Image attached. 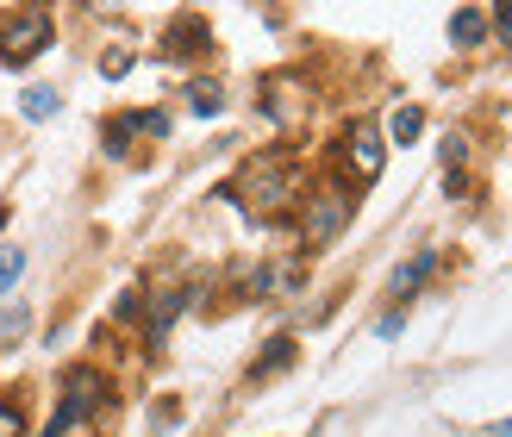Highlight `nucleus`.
<instances>
[{
  "instance_id": "1",
  "label": "nucleus",
  "mask_w": 512,
  "mask_h": 437,
  "mask_svg": "<svg viewBox=\"0 0 512 437\" xmlns=\"http://www.w3.org/2000/svg\"><path fill=\"white\" fill-rule=\"evenodd\" d=\"M225 194H232L244 213H256V219H281L294 207V194H300V157L294 150H263V157H250L238 169V182Z\"/></svg>"
},
{
  "instance_id": "2",
  "label": "nucleus",
  "mask_w": 512,
  "mask_h": 437,
  "mask_svg": "<svg viewBox=\"0 0 512 437\" xmlns=\"http://www.w3.org/2000/svg\"><path fill=\"white\" fill-rule=\"evenodd\" d=\"M350 213H356V194H350L344 182H325V188H313V194H306V213H300V238L313 244V250L338 244V238H344V225H350Z\"/></svg>"
},
{
  "instance_id": "3",
  "label": "nucleus",
  "mask_w": 512,
  "mask_h": 437,
  "mask_svg": "<svg viewBox=\"0 0 512 437\" xmlns=\"http://www.w3.org/2000/svg\"><path fill=\"white\" fill-rule=\"evenodd\" d=\"M100 406H107V381H100V369H69L63 375V406L50 413V425H44V437H69L82 419H94Z\"/></svg>"
},
{
  "instance_id": "4",
  "label": "nucleus",
  "mask_w": 512,
  "mask_h": 437,
  "mask_svg": "<svg viewBox=\"0 0 512 437\" xmlns=\"http://www.w3.org/2000/svg\"><path fill=\"white\" fill-rule=\"evenodd\" d=\"M44 44H50V13L32 7V13H19L7 32H0V63H7V69H25Z\"/></svg>"
},
{
  "instance_id": "5",
  "label": "nucleus",
  "mask_w": 512,
  "mask_h": 437,
  "mask_svg": "<svg viewBox=\"0 0 512 437\" xmlns=\"http://www.w3.org/2000/svg\"><path fill=\"white\" fill-rule=\"evenodd\" d=\"M344 163H350V175H356L363 188L381 175L388 150H381V132H375V125H350V132H344Z\"/></svg>"
},
{
  "instance_id": "6",
  "label": "nucleus",
  "mask_w": 512,
  "mask_h": 437,
  "mask_svg": "<svg viewBox=\"0 0 512 437\" xmlns=\"http://www.w3.org/2000/svg\"><path fill=\"white\" fill-rule=\"evenodd\" d=\"M169 138V119L163 113H119L113 125H107V150H113V157H125V138Z\"/></svg>"
},
{
  "instance_id": "7",
  "label": "nucleus",
  "mask_w": 512,
  "mask_h": 437,
  "mask_svg": "<svg viewBox=\"0 0 512 437\" xmlns=\"http://www.w3.org/2000/svg\"><path fill=\"white\" fill-rule=\"evenodd\" d=\"M263 113H269L275 125H294V119L306 113V94H300V82H294V75H275V82H269V94H263Z\"/></svg>"
},
{
  "instance_id": "8",
  "label": "nucleus",
  "mask_w": 512,
  "mask_h": 437,
  "mask_svg": "<svg viewBox=\"0 0 512 437\" xmlns=\"http://www.w3.org/2000/svg\"><path fill=\"white\" fill-rule=\"evenodd\" d=\"M207 44H213V32H207V19H194V13H182V19L169 25V38H163V50H169L175 63H182V57H200Z\"/></svg>"
},
{
  "instance_id": "9",
  "label": "nucleus",
  "mask_w": 512,
  "mask_h": 437,
  "mask_svg": "<svg viewBox=\"0 0 512 437\" xmlns=\"http://www.w3.org/2000/svg\"><path fill=\"white\" fill-rule=\"evenodd\" d=\"M488 25H494V13H481V7H456V13H450V38L463 44V50H475V44H488Z\"/></svg>"
},
{
  "instance_id": "10",
  "label": "nucleus",
  "mask_w": 512,
  "mask_h": 437,
  "mask_svg": "<svg viewBox=\"0 0 512 437\" xmlns=\"http://www.w3.org/2000/svg\"><path fill=\"white\" fill-rule=\"evenodd\" d=\"M288 363H294V338H288V331H281V338H269V356H263V363L250 369V381H269L275 369H288Z\"/></svg>"
},
{
  "instance_id": "11",
  "label": "nucleus",
  "mask_w": 512,
  "mask_h": 437,
  "mask_svg": "<svg viewBox=\"0 0 512 437\" xmlns=\"http://www.w3.org/2000/svg\"><path fill=\"white\" fill-rule=\"evenodd\" d=\"M188 107H194L200 119H219V113H225V94H219L213 82H194V88H188Z\"/></svg>"
},
{
  "instance_id": "12",
  "label": "nucleus",
  "mask_w": 512,
  "mask_h": 437,
  "mask_svg": "<svg viewBox=\"0 0 512 437\" xmlns=\"http://www.w3.org/2000/svg\"><path fill=\"white\" fill-rule=\"evenodd\" d=\"M419 132H425V113H419V107H400V113L388 119V138H394V144H413Z\"/></svg>"
},
{
  "instance_id": "13",
  "label": "nucleus",
  "mask_w": 512,
  "mask_h": 437,
  "mask_svg": "<svg viewBox=\"0 0 512 437\" xmlns=\"http://www.w3.org/2000/svg\"><path fill=\"white\" fill-rule=\"evenodd\" d=\"M431 269H438V256H431V250H419V256H413V263H406V269L394 275V288H400V294H413V288H419V281H425Z\"/></svg>"
},
{
  "instance_id": "14",
  "label": "nucleus",
  "mask_w": 512,
  "mask_h": 437,
  "mask_svg": "<svg viewBox=\"0 0 512 437\" xmlns=\"http://www.w3.org/2000/svg\"><path fill=\"white\" fill-rule=\"evenodd\" d=\"M19 275H25V250H19V244H0V300L13 294Z\"/></svg>"
},
{
  "instance_id": "15",
  "label": "nucleus",
  "mask_w": 512,
  "mask_h": 437,
  "mask_svg": "<svg viewBox=\"0 0 512 437\" xmlns=\"http://www.w3.org/2000/svg\"><path fill=\"white\" fill-rule=\"evenodd\" d=\"M19 107H25V119H50L57 113V88H25Z\"/></svg>"
},
{
  "instance_id": "16",
  "label": "nucleus",
  "mask_w": 512,
  "mask_h": 437,
  "mask_svg": "<svg viewBox=\"0 0 512 437\" xmlns=\"http://www.w3.org/2000/svg\"><path fill=\"white\" fill-rule=\"evenodd\" d=\"M25 331V306H0V338H19Z\"/></svg>"
},
{
  "instance_id": "17",
  "label": "nucleus",
  "mask_w": 512,
  "mask_h": 437,
  "mask_svg": "<svg viewBox=\"0 0 512 437\" xmlns=\"http://www.w3.org/2000/svg\"><path fill=\"white\" fill-rule=\"evenodd\" d=\"M25 431V419H19V406H7V400H0V437H19Z\"/></svg>"
},
{
  "instance_id": "18",
  "label": "nucleus",
  "mask_w": 512,
  "mask_h": 437,
  "mask_svg": "<svg viewBox=\"0 0 512 437\" xmlns=\"http://www.w3.org/2000/svg\"><path fill=\"white\" fill-rule=\"evenodd\" d=\"M463 157H469V144H463V138H450V144H444V163H450V169H463Z\"/></svg>"
}]
</instances>
